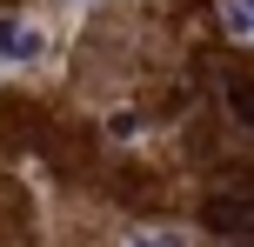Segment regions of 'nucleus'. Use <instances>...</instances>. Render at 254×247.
Here are the masks:
<instances>
[{"instance_id":"obj_1","label":"nucleus","mask_w":254,"mask_h":247,"mask_svg":"<svg viewBox=\"0 0 254 247\" xmlns=\"http://www.w3.org/2000/svg\"><path fill=\"white\" fill-rule=\"evenodd\" d=\"M40 53H47V34H40L34 20H13V13H0V60H13V67H34Z\"/></svg>"},{"instance_id":"obj_2","label":"nucleus","mask_w":254,"mask_h":247,"mask_svg":"<svg viewBox=\"0 0 254 247\" xmlns=\"http://www.w3.org/2000/svg\"><path fill=\"white\" fill-rule=\"evenodd\" d=\"M221 13H228V34L234 40H254V0H228Z\"/></svg>"},{"instance_id":"obj_3","label":"nucleus","mask_w":254,"mask_h":247,"mask_svg":"<svg viewBox=\"0 0 254 247\" xmlns=\"http://www.w3.org/2000/svg\"><path fill=\"white\" fill-rule=\"evenodd\" d=\"M228 107H234V114L254 127V80H228Z\"/></svg>"}]
</instances>
